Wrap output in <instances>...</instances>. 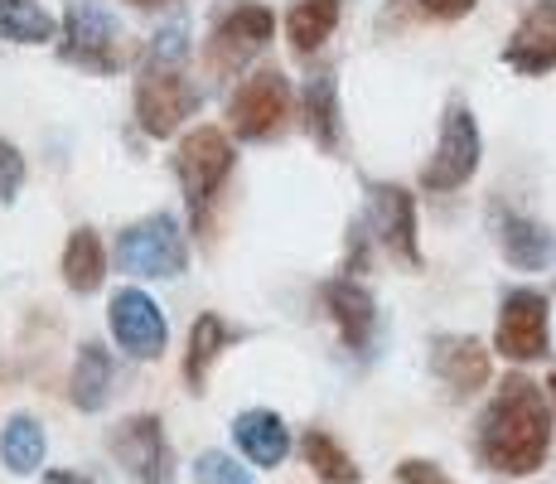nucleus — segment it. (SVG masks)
<instances>
[{"mask_svg":"<svg viewBox=\"0 0 556 484\" xmlns=\"http://www.w3.org/2000/svg\"><path fill=\"white\" fill-rule=\"evenodd\" d=\"M475 456L494 475L528 480L552 456V407L532 378L508 373L475 426Z\"/></svg>","mask_w":556,"mask_h":484,"instance_id":"f257e3e1","label":"nucleus"},{"mask_svg":"<svg viewBox=\"0 0 556 484\" xmlns=\"http://www.w3.org/2000/svg\"><path fill=\"white\" fill-rule=\"evenodd\" d=\"M232 165H238V150H232V136L218 132V126H194L189 136H179L175 175H179V189H185L189 219H194L199 238H208L213 199H218L223 185H228Z\"/></svg>","mask_w":556,"mask_h":484,"instance_id":"f03ea898","label":"nucleus"},{"mask_svg":"<svg viewBox=\"0 0 556 484\" xmlns=\"http://www.w3.org/2000/svg\"><path fill=\"white\" fill-rule=\"evenodd\" d=\"M276 39V15L262 0H232L213 15L208 39H203V69L213 78H232Z\"/></svg>","mask_w":556,"mask_h":484,"instance_id":"7ed1b4c3","label":"nucleus"},{"mask_svg":"<svg viewBox=\"0 0 556 484\" xmlns=\"http://www.w3.org/2000/svg\"><path fill=\"white\" fill-rule=\"evenodd\" d=\"M116 266L141 282H175L189 266V243L175 213H146L116 238Z\"/></svg>","mask_w":556,"mask_h":484,"instance_id":"20e7f679","label":"nucleus"},{"mask_svg":"<svg viewBox=\"0 0 556 484\" xmlns=\"http://www.w3.org/2000/svg\"><path fill=\"white\" fill-rule=\"evenodd\" d=\"M228 122H232V136L238 141H276L286 136V126L295 122V92L286 83L281 69H256L242 78V88L232 92L228 102Z\"/></svg>","mask_w":556,"mask_h":484,"instance_id":"39448f33","label":"nucleus"},{"mask_svg":"<svg viewBox=\"0 0 556 484\" xmlns=\"http://www.w3.org/2000/svg\"><path fill=\"white\" fill-rule=\"evenodd\" d=\"M63 63L88 73H122L126 69V39L116 29V20L92 0H68L63 15V39H59Z\"/></svg>","mask_w":556,"mask_h":484,"instance_id":"423d86ee","label":"nucleus"},{"mask_svg":"<svg viewBox=\"0 0 556 484\" xmlns=\"http://www.w3.org/2000/svg\"><path fill=\"white\" fill-rule=\"evenodd\" d=\"M479 156H484V136H479V122L465 102H451L441 116V136H435V150L421 170V189L431 194H451L459 185H469L479 170Z\"/></svg>","mask_w":556,"mask_h":484,"instance_id":"0eeeda50","label":"nucleus"},{"mask_svg":"<svg viewBox=\"0 0 556 484\" xmlns=\"http://www.w3.org/2000/svg\"><path fill=\"white\" fill-rule=\"evenodd\" d=\"M106 446H112V460L126 470L131 484H175V446H169L165 422L155 412L122 417L106 436Z\"/></svg>","mask_w":556,"mask_h":484,"instance_id":"6e6552de","label":"nucleus"},{"mask_svg":"<svg viewBox=\"0 0 556 484\" xmlns=\"http://www.w3.org/2000/svg\"><path fill=\"white\" fill-rule=\"evenodd\" d=\"M194 112H199V88L185 78V69L141 63V78H136V122H141L146 136L169 141Z\"/></svg>","mask_w":556,"mask_h":484,"instance_id":"1a4fd4ad","label":"nucleus"},{"mask_svg":"<svg viewBox=\"0 0 556 484\" xmlns=\"http://www.w3.org/2000/svg\"><path fill=\"white\" fill-rule=\"evenodd\" d=\"M552 349V306L538 286H518L504 296L498 310V330H494V349L508 363H538Z\"/></svg>","mask_w":556,"mask_h":484,"instance_id":"9d476101","label":"nucleus"},{"mask_svg":"<svg viewBox=\"0 0 556 484\" xmlns=\"http://www.w3.org/2000/svg\"><path fill=\"white\" fill-rule=\"evenodd\" d=\"M106 325H112V339L141 363H155L169 344L165 310H160L155 296H146L141 286L112 290V300H106Z\"/></svg>","mask_w":556,"mask_h":484,"instance_id":"9b49d317","label":"nucleus"},{"mask_svg":"<svg viewBox=\"0 0 556 484\" xmlns=\"http://www.w3.org/2000/svg\"><path fill=\"white\" fill-rule=\"evenodd\" d=\"M368 228L402 266H412V272L426 266L421 238H416V194L406 185H392V179L368 185Z\"/></svg>","mask_w":556,"mask_h":484,"instance_id":"f8f14e48","label":"nucleus"},{"mask_svg":"<svg viewBox=\"0 0 556 484\" xmlns=\"http://www.w3.org/2000/svg\"><path fill=\"white\" fill-rule=\"evenodd\" d=\"M319 306H325L329 325L339 330L344 349L363 359L372 344V330H378V300H372V290L354 282V276H329V282H319Z\"/></svg>","mask_w":556,"mask_h":484,"instance_id":"ddd939ff","label":"nucleus"},{"mask_svg":"<svg viewBox=\"0 0 556 484\" xmlns=\"http://www.w3.org/2000/svg\"><path fill=\"white\" fill-rule=\"evenodd\" d=\"M431 373L451 387L455 397H475L494 378V353L475 335H435L431 339Z\"/></svg>","mask_w":556,"mask_h":484,"instance_id":"4468645a","label":"nucleus"},{"mask_svg":"<svg viewBox=\"0 0 556 484\" xmlns=\"http://www.w3.org/2000/svg\"><path fill=\"white\" fill-rule=\"evenodd\" d=\"M504 63L522 78L556 73V0H538L504 45Z\"/></svg>","mask_w":556,"mask_h":484,"instance_id":"2eb2a0df","label":"nucleus"},{"mask_svg":"<svg viewBox=\"0 0 556 484\" xmlns=\"http://www.w3.org/2000/svg\"><path fill=\"white\" fill-rule=\"evenodd\" d=\"M494 228H498V252H504L508 266H518V272H547V266H556L552 223H538L518 209H498Z\"/></svg>","mask_w":556,"mask_h":484,"instance_id":"dca6fc26","label":"nucleus"},{"mask_svg":"<svg viewBox=\"0 0 556 484\" xmlns=\"http://www.w3.org/2000/svg\"><path fill=\"white\" fill-rule=\"evenodd\" d=\"M232 446L242 450V460H248V466L276 470V466H286L295 436H291V426L271 412V407H248V412L232 417Z\"/></svg>","mask_w":556,"mask_h":484,"instance_id":"f3484780","label":"nucleus"},{"mask_svg":"<svg viewBox=\"0 0 556 484\" xmlns=\"http://www.w3.org/2000/svg\"><path fill=\"white\" fill-rule=\"evenodd\" d=\"M301 116H305V132L309 141L329 156L344 150V116H339V83L334 73H315V78L301 88Z\"/></svg>","mask_w":556,"mask_h":484,"instance_id":"a211bd4d","label":"nucleus"},{"mask_svg":"<svg viewBox=\"0 0 556 484\" xmlns=\"http://www.w3.org/2000/svg\"><path fill=\"white\" fill-rule=\"evenodd\" d=\"M112 378H116L112 353L98 339L78 344V359H73V373H68V402L78 412H102L106 397H112Z\"/></svg>","mask_w":556,"mask_h":484,"instance_id":"6ab92c4d","label":"nucleus"},{"mask_svg":"<svg viewBox=\"0 0 556 484\" xmlns=\"http://www.w3.org/2000/svg\"><path fill=\"white\" fill-rule=\"evenodd\" d=\"M339 15H344V0H295L286 10V39H291V53H319L329 45V35L339 29Z\"/></svg>","mask_w":556,"mask_h":484,"instance_id":"aec40b11","label":"nucleus"},{"mask_svg":"<svg viewBox=\"0 0 556 484\" xmlns=\"http://www.w3.org/2000/svg\"><path fill=\"white\" fill-rule=\"evenodd\" d=\"M63 286L73 290V296H92V290H102V276H106V247L98 238V228H73L68 243H63Z\"/></svg>","mask_w":556,"mask_h":484,"instance_id":"412c9836","label":"nucleus"},{"mask_svg":"<svg viewBox=\"0 0 556 484\" xmlns=\"http://www.w3.org/2000/svg\"><path fill=\"white\" fill-rule=\"evenodd\" d=\"M45 456H49V436H45V426H39V417L15 412L0 426V466H5L10 475H35V470L45 466Z\"/></svg>","mask_w":556,"mask_h":484,"instance_id":"4be33fe9","label":"nucleus"},{"mask_svg":"<svg viewBox=\"0 0 556 484\" xmlns=\"http://www.w3.org/2000/svg\"><path fill=\"white\" fill-rule=\"evenodd\" d=\"M232 344V330L223 315H199L194 330H189V349H185V383L189 393H203V383H208V369L223 359V349Z\"/></svg>","mask_w":556,"mask_h":484,"instance_id":"5701e85b","label":"nucleus"},{"mask_svg":"<svg viewBox=\"0 0 556 484\" xmlns=\"http://www.w3.org/2000/svg\"><path fill=\"white\" fill-rule=\"evenodd\" d=\"M0 39L5 45H49L59 39V20L39 0H0Z\"/></svg>","mask_w":556,"mask_h":484,"instance_id":"b1692460","label":"nucleus"},{"mask_svg":"<svg viewBox=\"0 0 556 484\" xmlns=\"http://www.w3.org/2000/svg\"><path fill=\"white\" fill-rule=\"evenodd\" d=\"M301 456L309 466V475H315L319 484H358L363 470L354 466V456H349L344 446H339L329 432H305L301 436Z\"/></svg>","mask_w":556,"mask_h":484,"instance_id":"393cba45","label":"nucleus"},{"mask_svg":"<svg viewBox=\"0 0 556 484\" xmlns=\"http://www.w3.org/2000/svg\"><path fill=\"white\" fill-rule=\"evenodd\" d=\"M185 53H189V29H185V20H175V25H165L151 45H146V63L185 69Z\"/></svg>","mask_w":556,"mask_h":484,"instance_id":"a878e982","label":"nucleus"},{"mask_svg":"<svg viewBox=\"0 0 556 484\" xmlns=\"http://www.w3.org/2000/svg\"><path fill=\"white\" fill-rule=\"evenodd\" d=\"M194 475H199V484H252L248 470H242L232 456H223V450H203Z\"/></svg>","mask_w":556,"mask_h":484,"instance_id":"bb28decb","label":"nucleus"},{"mask_svg":"<svg viewBox=\"0 0 556 484\" xmlns=\"http://www.w3.org/2000/svg\"><path fill=\"white\" fill-rule=\"evenodd\" d=\"M25 156H20V146L15 141H5L0 136V203H10L20 189H25Z\"/></svg>","mask_w":556,"mask_h":484,"instance_id":"cd10ccee","label":"nucleus"},{"mask_svg":"<svg viewBox=\"0 0 556 484\" xmlns=\"http://www.w3.org/2000/svg\"><path fill=\"white\" fill-rule=\"evenodd\" d=\"M397 484H455V480L445 475L435 460L412 456V460H402V466H397Z\"/></svg>","mask_w":556,"mask_h":484,"instance_id":"c85d7f7f","label":"nucleus"},{"mask_svg":"<svg viewBox=\"0 0 556 484\" xmlns=\"http://www.w3.org/2000/svg\"><path fill=\"white\" fill-rule=\"evenodd\" d=\"M475 5H479V0H416V10H421L426 20H441V25H451V20H465Z\"/></svg>","mask_w":556,"mask_h":484,"instance_id":"c756f323","label":"nucleus"},{"mask_svg":"<svg viewBox=\"0 0 556 484\" xmlns=\"http://www.w3.org/2000/svg\"><path fill=\"white\" fill-rule=\"evenodd\" d=\"M45 484H92L88 475H78V470H49Z\"/></svg>","mask_w":556,"mask_h":484,"instance_id":"7c9ffc66","label":"nucleus"},{"mask_svg":"<svg viewBox=\"0 0 556 484\" xmlns=\"http://www.w3.org/2000/svg\"><path fill=\"white\" fill-rule=\"evenodd\" d=\"M126 5H136V10H160V5H169V0H126Z\"/></svg>","mask_w":556,"mask_h":484,"instance_id":"2f4dec72","label":"nucleus"},{"mask_svg":"<svg viewBox=\"0 0 556 484\" xmlns=\"http://www.w3.org/2000/svg\"><path fill=\"white\" fill-rule=\"evenodd\" d=\"M547 393H552V402H547V407H556V369H552V378H547Z\"/></svg>","mask_w":556,"mask_h":484,"instance_id":"473e14b6","label":"nucleus"}]
</instances>
